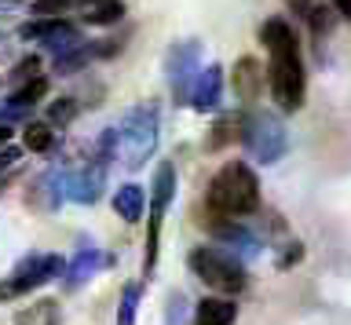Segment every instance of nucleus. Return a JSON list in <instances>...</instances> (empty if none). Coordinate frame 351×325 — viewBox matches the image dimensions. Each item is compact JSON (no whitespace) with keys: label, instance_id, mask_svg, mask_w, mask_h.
<instances>
[{"label":"nucleus","instance_id":"obj_1","mask_svg":"<svg viewBox=\"0 0 351 325\" xmlns=\"http://www.w3.org/2000/svg\"><path fill=\"white\" fill-rule=\"evenodd\" d=\"M260 209V179L256 172L241 161H230V165L219 168V176L208 187V212H213V223H219V216L234 220V216H249Z\"/></svg>","mask_w":351,"mask_h":325},{"label":"nucleus","instance_id":"obj_2","mask_svg":"<svg viewBox=\"0 0 351 325\" xmlns=\"http://www.w3.org/2000/svg\"><path fill=\"white\" fill-rule=\"evenodd\" d=\"M191 270L205 281V285H213L219 292H241L245 289V270L238 267V259L216 252V248H194Z\"/></svg>","mask_w":351,"mask_h":325},{"label":"nucleus","instance_id":"obj_3","mask_svg":"<svg viewBox=\"0 0 351 325\" xmlns=\"http://www.w3.org/2000/svg\"><path fill=\"white\" fill-rule=\"evenodd\" d=\"M62 270H66V259H59V256H29L8 281H0V303H8L15 296H26L29 289H40L44 281L59 278Z\"/></svg>","mask_w":351,"mask_h":325},{"label":"nucleus","instance_id":"obj_4","mask_svg":"<svg viewBox=\"0 0 351 325\" xmlns=\"http://www.w3.org/2000/svg\"><path fill=\"white\" fill-rule=\"evenodd\" d=\"M241 143L252 150V157L263 161V165H274L282 154H285V128L278 117L271 114H252L245 121V135H241Z\"/></svg>","mask_w":351,"mask_h":325},{"label":"nucleus","instance_id":"obj_5","mask_svg":"<svg viewBox=\"0 0 351 325\" xmlns=\"http://www.w3.org/2000/svg\"><path fill=\"white\" fill-rule=\"evenodd\" d=\"M271 95L282 110H300L304 103V66L300 51L293 55H274L271 59Z\"/></svg>","mask_w":351,"mask_h":325},{"label":"nucleus","instance_id":"obj_6","mask_svg":"<svg viewBox=\"0 0 351 325\" xmlns=\"http://www.w3.org/2000/svg\"><path fill=\"white\" fill-rule=\"evenodd\" d=\"M176 194V168L169 161H161L158 172H154V187H150V245H147V270L154 267V259H158V231H161V216L169 209Z\"/></svg>","mask_w":351,"mask_h":325},{"label":"nucleus","instance_id":"obj_7","mask_svg":"<svg viewBox=\"0 0 351 325\" xmlns=\"http://www.w3.org/2000/svg\"><path fill=\"white\" fill-rule=\"evenodd\" d=\"M121 139H125V165L128 168H139L143 161L150 157L154 150V117H132V121L125 125V132H121Z\"/></svg>","mask_w":351,"mask_h":325},{"label":"nucleus","instance_id":"obj_8","mask_svg":"<svg viewBox=\"0 0 351 325\" xmlns=\"http://www.w3.org/2000/svg\"><path fill=\"white\" fill-rule=\"evenodd\" d=\"M176 99H191L194 81H197V44H183L172 51V66H169Z\"/></svg>","mask_w":351,"mask_h":325},{"label":"nucleus","instance_id":"obj_9","mask_svg":"<svg viewBox=\"0 0 351 325\" xmlns=\"http://www.w3.org/2000/svg\"><path fill=\"white\" fill-rule=\"evenodd\" d=\"M260 40H263V48L271 51V59H274V55H293V51H300L293 26L285 23V18H267V23H263V29H260Z\"/></svg>","mask_w":351,"mask_h":325},{"label":"nucleus","instance_id":"obj_10","mask_svg":"<svg viewBox=\"0 0 351 325\" xmlns=\"http://www.w3.org/2000/svg\"><path fill=\"white\" fill-rule=\"evenodd\" d=\"M219 66H208L205 73H197V81H194V92H191V103H194V110H216L219 106Z\"/></svg>","mask_w":351,"mask_h":325},{"label":"nucleus","instance_id":"obj_11","mask_svg":"<svg viewBox=\"0 0 351 325\" xmlns=\"http://www.w3.org/2000/svg\"><path fill=\"white\" fill-rule=\"evenodd\" d=\"M260 88H263V66L256 59H241L234 66V92L241 99H256Z\"/></svg>","mask_w":351,"mask_h":325},{"label":"nucleus","instance_id":"obj_12","mask_svg":"<svg viewBox=\"0 0 351 325\" xmlns=\"http://www.w3.org/2000/svg\"><path fill=\"white\" fill-rule=\"evenodd\" d=\"M114 209L125 223H139L143 220V209H147V198H143V190L136 183H128V187H121L114 194Z\"/></svg>","mask_w":351,"mask_h":325},{"label":"nucleus","instance_id":"obj_13","mask_svg":"<svg viewBox=\"0 0 351 325\" xmlns=\"http://www.w3.org/2000/svg\"><path fill=\"white\" fill-rule=\"evenodd\" d=\"M234 314H238V307L230 300H202L194 311V322L197 325H230Z\"/></svg>","mask_w":351,"mask_h":325},{"label":"nucleus","instance_id":"obj_14","mask_svg":"<svg viewBox=\"0 0 351 325\" xmlns=\"http://www.w3.org/2000/svg\"><path fill=\"white\" fill-rule=\"evenodd\" d=\"M241 135H245V121H241V117H219L213 125V135H208V146L219 150L227 143H238Z\"/></svg>","mask_w":351,"mask_h":325},{"label":"nucleus","instance_id":"obj_15","mask_svg":"<svg viewBox=\"0 0 351 325\" xmlns=\"http://www.w3.org/2000/svg\"><path fill=\"white\" fill-rule=\"evenodd\" d=\"M70 187H66V194H70L73 201H95L99 198V172H77L73 179H66Z\"/></svg>","mask_w":351,"mask_h":325},{"label":"nucleus","instance_id":"obj_16","mask_svg":"<svg viewBox=\"0 0 351 325\" xmlns=\"http://www.w3.org/2000/svg\"><path fill=\"white\" fill-rule=\"evenodd\" d=\"M22 143H26V150H33V154H48L51 143H55L51 125H40V121L26 125V132H22Z\"/></svg>","mask_w":351,"mask_h":325},{"label":"nucleus","instance_id":"obj_17","mask_svg":"<svg viewBox=\"0 0 351 325\" xmlns=\"http://www.w3.org/2000/svg\"><path fill=\"white\" fill-rule=\"evenodd\" d=\"M121 15H125L121 0H103L99 8H88V12H84V23L88 26H110V23H117Z\"/></svg>","mask_w":351,"mask_h":325},{"label":"nucleus","instance_id":"obj_18","mask_svg":"<svg viewBox=\"0 0 351 325\" xmlns=\"http://www.w3.org/2000/svg\"><path fill=\"white\" fill-rule=\"evenodd\" d=\"M66 26L62 18H37V23H26L22 26V37L26 40H48V37H55V34H66Z\"/></svg>","mask_w":351,"mask_h":325},{"label":"nucleus","instance_id":"obj_19","mask_svg":"<svg viewBox=\"0 0 351 325\" xmlns=\"http://www.w3.org/2000/svg\"><path fill=\"white\" fill-rule=\"evenodd\" d=\"M44 92H48V84H44L40 77H33V81H26V84H19V92L11 95V106L26 110V106H33V103L44 99Z\"/></svg>","mask_w":351,"mask_h":325},{"label":"nucleus","instance_id":"obj_20","mask_svg":"<svg viewBox=\"0 0 351 325\" xmlns=\"http://www.w3.org/2000/svg\"><path fill=\"white\" fill-rule=\"evenodd\" d=\"M136 307H139V285H125L117 307V325H136Z\"/></svg>","mask_w":351,"mask_h":325},{"label":"nucleus","instance_id":"obj_21","mask_svg":"<svg viewBox=\"0 0 351 325\" xmlns=\"http://www.w3.org/2000/svg\"><path fill=\"white\" fill-rule=\"evenodd\" d=\"M95 263H99V252H81V256H77V259H73V270H70V281H73V285H81L84 274H92V270H95Z\"/></svg>","mask_w":351,"mask_h":325},{"label":"nucleus","instance_id":"obj_22","mask_svg":"<svg viewBox=\"0 0 351 325\" xmlns=\"http://www.w3.org/2000/svg\"><path fill=\"white\" fill-rule=\"evenodd\" d=\"M73 0H33V12L40 18H59L62 12H70Z\"/></svg>","mask_w":351,"mask_h":325},{"label":"nucleus","instance_id":"obj_23","mask_svg":"<svg viewBox=\"0 0 351 325\" xmlns=\"http://www.w3.org/2000/svg\"><path fill=\"white\" fill-rule=\"evenodd\" d=\"M37 70H40V59H22L15 70H11V84H26V81H33L37 77Z\"/></svg>","mask_w":351,"mask_h":325},{"label":"nucleus","instance_id":"obj_24","mask_svg":"<svg viewBox=\"0 0 351 325\" xmlns=\"http://www.w3.org/2000/svg\"><path fill=\"white\" fill-rule=\"evenodd\" d=\"M73 114H77V103L73 99H59V103L48 106V121H59V125H66Z\"/></svg>","mask_w":351,"mask_h":325},{"label":"nucleus","instance_id":"obj_25","mask_svg":"<svg viewBox=\"0 0 351 325\" xmlns=\"http://www.w3.org/2000/svg\"><path fill=\"white\" fill-rule=\"evenodd\" d=\"M84 59H88V51H70V55H59V73H73V70H81L84 66Z\"/></svg>","mask_w":351,"mask_h":325},{"label":"nucleus","instance_id":"obj_26","mask_svg":"<svg viewBox=\"0 0 351 325\" xmlns=\"http://www.w3.org/2000/svg\"><path fill=\"white\" fill-rule=\"evenodd\" d=\"M329 23H333V15H329L326 8H315V12H311V26L318 29V34H322V29H329Z\"/></svg>","mask_w":351,"mask_h":325},{"label":"nucleus","instance_id":"obj_27","mask_svg":"<svg viewBox=\"0 0 351 325\" xmlns=\"http://www.w3.org/2000/svg\"><path fill=\"white\" fill-rule=\"evenodd\" d=\"M15 161H19V150H4V154H0V172L8 165H15Z\"/></svg>","mask_w":351,"mask_h":325},{"label":"nucleus","instance_id":"obj_28","mask_svg":"<svg viewBox=\"0 0 351 325\" xmlns=\"http://www.w3.org/2000/svg\"><path fill=\"white\" fill-rule=\"evenodd\" d=\"M333 8H337L344 18H351V0H333Z\"/></svg>","mask_w":351,"mask_h":325},{"label":"nucleus","instance_id":"obj_29","mask_svg":"<svg viewBox=\"0 0 351 325\" xmlns=\"http://www.w3.org/2000/svg\"><path fill=\"white\" fill-rule=\"evenodd\" d=\"M8 139H11V128H8V125H0V146H4Z\"/></svg>","mask_w":351,"mask_h":325},{"label":"nucleus","instance_id":"obj_30","mask_svg":"<svg viewBox=\"0 0 351 325\" xmlns=\"http://www.w3.org/2000/svg\"><path fill=\"white\" fill-rule=\"evenodd\" d=\"M289 4H296L300 12H311V0H289Z\"/></svg>","mask_w":351,"mask_h":325}]
</instances>
